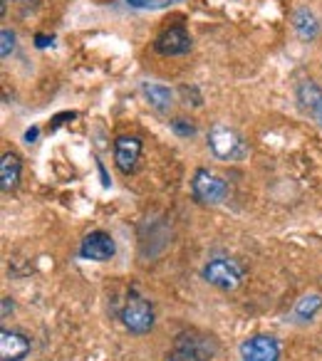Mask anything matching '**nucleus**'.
I'll list each match as a JSON object with an SVG mask.
<instances>
[{"mask_svg":"<svg viewBox=\"0 0 322 361\" xmlns=\"http://www.w3.org/2000/svg\"><path fill=\"white\" fill-rule=\"evenodd\" d=\"M139 156H141V141L136 136H119L114 141V161L121 173H134Z\"/></svg>","mask_w":322,"mask_h":361,"instance_id":"1a4fd4ad","label":"nucleus"},{"mask_svg":"<svg viewBox=\"0 0 322 361\" xmlns=\"http://www.w3.org/2000/svg\"><path fill=\"white\" fill-rule=\"evenodd\" d=\"M121 322L131 334H146L154 326V310L144 297L131 295L121 310Z\"/></svg>","mask_w":322,"mask_h":361,"instance_id":"39448f33","label":"nucleus"},{"mask_svg":"<svg viewBox=\"0 0 322 361\" xmlns=\"http://www.w3.org/2000/svg\"><path fill=\"white\" fill-rule=\"evenodd\" d=\"M243 277L246 272H243L241 262L231 260V257H216V260H208L203 267V280L218 290H236L243 285Z\"/></svg>","mask_w":322,"mask_h":361,"instance_id":"f03ea898","label":"nucleus"},{"mask_svg":"<svg viewBox=\"0 0 322 361\" xmlns=\"http://www.w3.org/2000/svg\"><path fill=\"white\" fill-rule=\"evenodd\" d=\"M141 92H144V97L149 99V104L154 106V109L159 111H167L169 106H172V92H169V87H161V85H149L146 82L144 87H141Z\"/></svg>","mask_w":322,"mask_h":361,"instance_id":"ddd939ff","label":"nucleus"},{"mask_svg":"<svg viewBox=\"0 0 322 361\" xmlns=\"http://www.w3.org/2000/svg\"><path fill=\"white\" fill-rule=\"evenodd\" d=\"M30 354V339L20 331H0V356L3 361H23Z\"/></svg>","mask_w":322,"mask_h":361,"instance_id":"9d476101","label":"nucleus"},{"mask_svg":"<svg viewBox=\"0 0 322 361\" xmlns=\"http://www.w3.org/2000/svg\"><path fill=\"white\" fill-rule=\"evenodd\" d=\"M292 27H295L297 37H302V40H312V37L317 35L315 16H312L310 11H305V8H300V11L292 16Z\"/></svg>","mask_w":322,"mask_h":361,"instance_id":"4468645a","label":"nucleus"},{"mask_svg":"<svg viewBox=\"0 0 322 361\" xmlns=\"http://www.w3.org/2000/svg\"><path fill=\"white\" fill-rule=\"evenodd\" d=\"M208 146H211L213 154L223 161H236L246 156V144H243V139L238 136V131L228 129V126H221V124L208 131Z\"/></svg>","mask_w":322,"mask_h":361,"instance_id":"7ed1b4c3","label":"nucleus"},{"mask_svg":"<svg viewBox=\"0 0 322 361\" xmlns=\"http://www.w3.org/2000/svg\"><path fill=\"white\" fill-rule=\"evenodd\" d=\"M297 102H300L302 109H307V111L315 114L322 104V90L312 80L300 82V87H297Z\"/></svg>","mask_w":322,"mask_h":361,"instance_id":"f8f14e48","label":"nucleus"},{"mask_svg":"<svg viewBox=\"0 0 322 361\" xmlns=\"http://www.w3.org/2000/svg\"><path fill=\"white\" fill-rule=\"evenodd\" d=\"M20 180V159L16 154H3L0 161V188L3 191H13Z\"/></svg>","mask_w":322,"mask_h":361,"instance_id":"9b49d317","label":"nucleus"},{"mask_svg":"<svg viewBox=\"0 0 322 361\" xmlns=\"http://www.w3.org/2000/svg\"><path fill=\"white\" fill-rule=\"evenodd\" d=\"M126 3L134 8H144V11H159V8L174 6V3H179V0H126Z\"/></svg>","mask_w":322,"mask_h":361,"instance_id":"dca6fc26","label":"nucleus"},{"mask_svg":"<svg viewBox=\"0 0 322 361\" xmlns=\"http://www.w3.org/2000/svg\"><path fill=\"white\" fill-rule=\"evenodd\" d=\"M172 129L177 131L179 136H193V134H196L193 124H189L186 119H174V121H172Z\"/></svg>","mask_w":322,"mask_h":361,"instance_id":"f3484780","label":"nucleus"},{"mask_svg":"<svg viewBox=\"0 0 322 361\" xmlns=\"http://www.w3.org/2000/svg\"><path fill=\"white\" fill-rule=\"evenodd\" d=\"M117 252V245L112 240L109 233H102V231H95L82 240V247H80V255L85 260H95V262H107L112 260Z\"/></svg>","mask_w":322,"mask_h":361,"instance_id":"6e6552de","label":"nucleus"},{"mask_svg":"<svg viewBox=\"0 0 322 361\" xmlns=\"http://www.w3.org/2000/svg\"><path fill=\"white\" fill-rule=\"evenodd\" d=\"M216 356V341L198 331H184L174 341L167 361H211Z\"/></svg>","mask_w":322,"mask_h":361,"instance_id":"f257e3e1","label":"nucleus"},{"mask_svg":"<svg viewBox=\"0 0 322 361\" xmlns=\"http://www.w3.org/2000/svg\"><path fill=\"white\" fill-rule=\"evenodd\" d=\"M320 307H322L320 295H305L302 300H297L295 312H292V314H295V319H300V322H310Z\"/></svg>","mask_w":322,"mask_h":361,"instance_id":"2eb2a0df","label":"nucleus"},{"mask_svg":"<svg viewBox=\"0 0 322 361\" xmlns=\"http://www.w3.org/2000/svg\"><path fill=\"white\" fill-rule=\"evenodd\" d=\"M315 116H317V121H320V124H322V104H320V109L315 111Z\"/></svg>","mask_w":322,"mask_h":361,"instance_id":"412c9836","label":"nucleus"},{"mask_svg":"<svg viewBox=\"0 0 322 361\" xmlns=\"http://www.w3.org/2000/svg\"><path fill=\"white\" fill-rule=\"evenodd\" d=\"M35 139H37V126H32V129L25 131V141H28V144H32Z\"/></svg>","mask_w":322,"mask_h":361,"instance_id":"6ab92c4d","label":"nucleus"},{"mask_svg":"<svg viewBox=\"0 0 322 361\" xmlns=\"http://www.w3.org/2000/svg\"><path fill=\"white\" fill-rule=\"evenodd\" d=\"M154 50L159 55H186L191 50V35L186 32L184 25H174V27H167V30L161 32L154 42Z\"/></svg>","mask_w":322,"mask_h":361,"instance_id":"423d86ee","label":"nucleus"},{"mask_svg":"<svg viewBox=\"0 0 322 361\" xmlns=\"http://www.w3.org/2000/svg\"><path fill=\"white\" fill-rule=\"evenodd\" d=\"M191 193L198 203H221L228 196V183L208 169H198L191 180Z\"/></svg>","mask_w":322,"mask_h":361,"instance_id":"20e7f679","label":"nucleus"},{"mask_svg":"<svg viewBox=\"0 0 322 361\" xmlns=\"http://www.w3.org/2000/svg\"><path fill=\"white\" fill-rule=\"evenodd\" d=\"M35 42H37V47H47L52 42V37H47V35H37L35 37Z\"/></svg>","mask_w":322,"mask_h":361,"instance_id":"aec40b11","label":"nucleus"},{"mask_svg":"<svg viewBox=\"0 0 322 361\" xmlns=\"http://www.w3.org/2000/svg\"><path fill=\"white\" fill-rule=\"evenodd\" d=\"M243 361H278L280 359V346L273 336H251L241 344Z\"/></svg>","mask_w":322,"mask_h":361,"instance_id":"0eeeda50","label":"nucleus"},{"mask_svg":"<svg viewBox=\"0 0 322 361\" xmlns=\"http://www.w3.org/2000/svg\"><path fill=\"white\" fill-rule=\"evenodd\" d=\"M0 37H3V50H0V55L8 57L13 52V47H16V35H13L11 30H3L0 32Z\"/></svg>","mask_w":322,"mask_h":361,"instance_id":"a211bd4d","label":"nucleus"}]
</instances>
